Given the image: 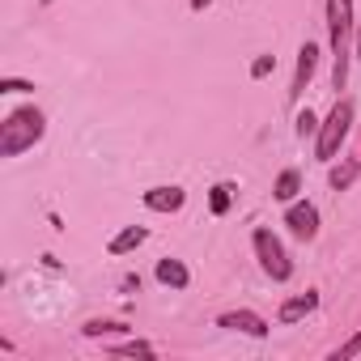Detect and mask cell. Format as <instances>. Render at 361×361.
<instances>
[{
	"label": "cell",
	"instance_id": "cell-18",
	"mask_svg": "<svg viewBox=\"0 0 361 361\" xmlns=\"http://www.w3.org/2000/svg\"><path fill=\"white\" fill-rule=\"evenodd\" d=\"M272 73H276V56H255V60H251V77H255V81H264V77H272Z\"/></svg>",
	"mask_w": 361,
	"mask_h": 361
},
{
	"label": "cell",
	"instance_id": "cell-17",
	"mask_svg": "<svg viewBox=\"0 0 361 361\" xmlns=\"http://www.w3.org/2000/svg\"><path fill=\"white\" fill-rule=\"evenodd\" d=\"M293 132H298V140H306V136H319V119H314V111H298V123H293Z\"/></svg>",
	"mask_w": 361,
	"mask_h": 361
},
{
	"label": "cell",
	"instance_id": "cell-14",
	"mask_svg": "<svg viewBox=\"0 0 361 361\" xmlns=\"http://www.w3.org/2000/svg\"><path fill=\"white\" fill-rule=\"evenodd\" d=\"M90 340H102V336H123V331H132L128 323H119V319H90L85 327H81Z\"/></svg>",
	"mask_w": 361,
	"mask_h": 361
},
{
	"label": "cell",
	"instance_id": "cell-12",
	"mask_svg": "<svg viewBox=\"0 0 361 361\" xmlns=\"http://www.w3.org/2000/svg\"><path fill=\"white\" fill-rule=\"evenodd\" d=\"M357 174H361V157H344L340 166H331L327 183H331V192H348L357 183Z\"/></svg>",
	"mask_w": 361,
	"mask_h": 361
},
{
	"label": "cell",
	"instance_id": "cell-11",
	"mask_svg": "<svg viewBox=\"0 0 361 361\" xmlns=\"http://www.w3.org/2000/svg\"><path fill=\"white\" fill-rule=\"evenodd\" d=\"M145 238H149L145 226H128V230H119V234L106 243V251H111V255H132L136 247H145Z\"/></svg>",
	"mask_w": 361,
	"mask_h": 361
},
{
	"label": "cell",
	"instance_id": "cell-19",
	"mask_svg": "<svg viewBox=\"0 0 361 361\" xmlns=\"http://www.w3.org/2000/svg\"><path fill=\"white\" fill-rule=\"evenodd\" d=\"M35 81H18V77H0V94H30Z\"/></svg>",
	"mask_w": 361,
	"mask_h": 361
},
{
	"label": "cell",
	"instance_id": "cell-21",
	"mask_svg": "<svg viewBox=\"0 0 361 361\" xmlns=\"http://www.w3.org/2000/svg\"><path fill=\"white\" fill-rule=\"evenodd\" d=\"M119 289H123V293H140V276H123Z\"/></svg>",
	"mask_w": 361,
	"mask_h": 361
},
{
	"label": "cell",
	"instance_id": "cell-3",
	"mask_svg": "<svg viewBox=\"0 0 361 361\" xmlns=\"http://www.w3.org/2000/svg\"><path fill=\"white\" fill-rule=\"evenodd\" d=\"M348 128H353V102H348V98H336V106H331V111H327V119L319 123L314 157H319V161H336L340 145L348 140Z\"/></svg>",
	"mask_w": 361,
	"mask_h": 361
},
{
	"label": "cell",
	"instance_id": "cell-6",
	"mask_svg": "<svg viewBox=\"0 0 361 361\" xmlns=\"http://www.w3.org/2000/svg\"><path fill=\"white\" fill-rule=\"evenodd\" d=\"M217 327H226V331H243V336H251V340H268V319H259L255 310H226V314H217Z\"/></svg>",
	"mask_w": 361,
	"mask_h": 361
},
{
	"label": "cell",
	"instance_id": "cell-5",
	"mask_svg": "<svg viewBox=\"0 0 361 361\" xmlns=\"http://www.w3.org/2000/svg\"><path fill=\"white\" fill-rule=\"evenodd\" d=\"M285 226H289L293 238L310 243V238H319V209H314L310 200H293V204L285 209Z\"/></svg>",
	"mask_w": 361,
	"mask_h": 361
},
{
	"label": "cell",
	"instance_id": "cell-22",
	"mask_svg": "<svg viewBox=\"0 0 361 361\" xmlns=\"http://www.w3.org/2000/svg\"><path fill=\"white\" fill-rule=\"evenodd\" d=\"M209 5H213V0H192V13H204Z\"/></svg>",
	"mask_w": 361,
	"mask_h": 361
},
{
	"label": "cell",
	"instance_id": "cell-8",
	"mask_svg": "<svg viewBox=\"0 0 361 361\" xmlns=\"http://www.w3.org/2000/svg\"><path fill=\"white\" fill-rule=\"evenodd\" d=\"M140 200H145L149 213H178V209L188 204V192L170 183V188H149V192H140Z\"/></svg>",
	"mask_w": 361,
	"mask_h": 361
},
{
	"label": "cell",
	"instance_id": "cell-13",
	"mask_svg": "<svg viewBox=\"0 0 361 361\" xmlns=\"http://www.w3.org/2000/svg\"><path fill=\"white\" fill-rule=\"evenodd\" d=\"M298 192H302V174H298V170H281L276 183H272V196H276L281 204H293Z\"/></svg>",
	"mask_w": 361,
	"mask_h": 361
},
{
	"label": "cell",
	"instance_id": "cell-23",
	"mask_svg": "<svg viewBox=\"0 0 361 361\" xmlns=\"http://www.w3.org/2000/svg\"><path fill=\"white\" fill-rule=\"evenodd\" d=\"M353 43H357V56H361V13H357V35H353Z\"/></svg>",
	"mask_w": 361,
	"mask_h": 361
},
{
	"label": "cell",
	"instance_id": "cell-20",
	"mask_svg": "<svg viewBox=\"0 0 361 361\" xmlns=\"http://www.w3.org/2000/svg\"><path fill=\"white\" fill-rule=\"evenodd\" d=\"M357 353H361V336H353L348 344H340V348L331 353V361H348V357H357Z\"/></svg>",
	"mask_w": 361,
	"mask_h": 361
},
{
	"label": "cell",
	"instance_id": "cell-10",
	"mask_svg": "<svg viewBox=\"0 0 361 361\" xmlns=\"http://www.w3.org/2000/svg\"><path fill=\"white\" fill-rule=\"evenodd\" d=\"M153 276H157V285H166V289H188L192 285V272H188V264L183 259H157V268H153Z\"/></svg>",
	"mask_w": 361,
	"mask_h": 361
},
{
	"label": "cell",
	"instance_id": "cell-16",
	"mask_svg": "<svg viewBox=\"0 0 361 361\" xmlns=\"http://www.w3.org/2000/svg\"><path fill=\"white\" fill-rule=\"evenodd\" d=\"M111 353H119V357H157V348L149 340H123V344H111Z\"/></svg>",
	"mask_w": 361,
	"mask_h": 361
},
{
	"label": "cell",
	"instance_id": "cell-4",
	"mask_svg": "<svg viewBox=\"0 0 361 361\" xmlns=\"http://www.w3.org/2000/svg\"><path fill=\"white\" fill-rule=\"evenodd\" d=\"M251 247H255V259H259L264 276H272L276 285H285V281L293 276V264H289V255H285L281 238H276V234H272L268 226H259V230L251 234Z\"/></svg>",
	"mask_w": 361,
	"mask_h": 361
},
{
	"label": "cell",
	"instance_id": "cell-9",
	"mask_svg": "<svg viewBox=\"0 0 361 361\" xmlns=\"http://www.w3.org/2000/svg\"><path fill=\"white\" fill-rule=\"evenodd\" d=\"M314 306H319V293L314 289H306V293H293V298H285L281 302V310H276V323H302L306 314H314Z\"/></svg>",
	"mask_w": 361,
	"mask_h": 361
},
{
	"label": "cell",
	"instance_id": "cell-7",
	"mask_svg": "<svg viewBox=\"0 0 361 361\" xmlns=\"http://www.w3.org/2000/svg\"><path fill=\"white\" fill-rule=\"evenodd\" d=\"M314 68H319V43H302V47H298V68H293V85H289V98H293V102L306 94Z\"/></svg>",
	"mask_w": 361,
	"mask_h": 361
},
{
	"label": "cell",
	"instance_id": "cell-2",
	"mask_svg": "<svg viewBox=\"0 0 361 361\" xmlns=\"http://www.w3.org/2000/svg\"><path fill=\"white\" fill-rule=\"evenodd\" d=\"M47 132V115L39 106H18L0 123V157H22L26 149H35Z\"/></svg>",
	"mask_w": 361,
	"mask_h": 361
},
{
	"label": "cell",
	"instance_id": "cell-15",
	"mask_svg": "<svg viewBox=\"0 0 361 361\" xmlns=\"http://www.w3.org/2000/svg\"><path fill=\"white\" fill-rule=\"evenodd\" d=\"M230 200H234V183H213V188H209V209H213V217H226V213H230Z\"/></svg>",
	"mask_w": 361,
	"mask_h": 361
},
{
	"label": "cell",
	"instance_id": "cell-1",
	"mask_svg": "<svg viewBox=\"0 0 361 361\" xmlns=\"http://www.w3.org/2000/svg\"><path fill=\"white\" fill-rule=\"evenodd\" d=\"M357 18H353V0H327V39H331V90L340 94L348 81V43H353Z\"/></svg>",
	"mask_w": 361,
	"mask_h": 361
}]
</instances>
